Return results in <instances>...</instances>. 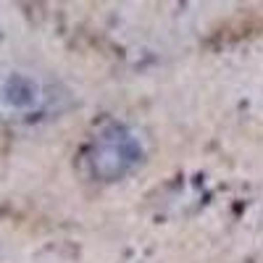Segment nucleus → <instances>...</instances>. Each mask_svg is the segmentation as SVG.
<instances>
[{"instance_id":"f257e3e1","label":"nucleus","mask_w":263,"mask_h":263,"mask_svg":"<svg viewBox=\"0 0 263 263\" xmlns=\"http://www.w3.org/2000/svg\"><path fill=\"white\" fill-rule=\"evenodd\" d=\"M145 156L142 137L124 121H105L84 147V166L98 182H119L132 174Z\"/></svg>"},{"instance_id":"f03ea898","label":"nucleus","mask_w":263,"mask_h":263,"mask_svg":"<svg viewBox=\"0 0 263 263\" xmlns=\"http://www.w3.org/2000/svg\"><path fill=\"white\" fill-rule=\"evenodd\" d=\"M50 90L37 74L18 66H0V119L29 121L48 111Z\"/></svg>"}]
</instances>
